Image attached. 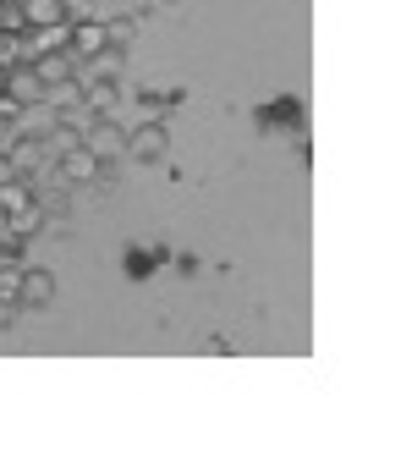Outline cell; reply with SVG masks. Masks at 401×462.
<instances>
[{"label":"cell","mask_w":401,"mask_h":462,"mask_svg":"<svg viewBox=\"0 0 401 462\" xmlns=\"http://www.w3.org/2000/svg\"><path fill=\"white\" fill-rule=\"evenodd\" d=\"M77 138H83V143H88V149H94V154H99L105 165L127 154V133H122L116 122H110V116H94V122H88V127H83Z\"/></svg>","instance_id":"6da1fadb"},{"label":"cell","mask_w":401,"mask_h":462,"mask_svg":"<svg viewBox=\"0 0 401 462\" xmlns=\"http://www.w3.org/2000/svg\"><path fill=\"white\" fill-rule=\"evenodd\" d=\"M127 154H132V160H143V165H154V160H165V154H170V133H165L159 122H143V127H132V133H127Z\"/></svg>","instance_id":"7a4b0ae2"},{"label":"cell","mask_w":401,"mask_h":462,"mask_svg":"<svg viewBox=\"0 0 401 462\" xmlns=\"http://www.w3.org/2000/svg\"><path fill=\"white\" fill-rule=\"evenodd\" d=\"M55 303V275L39 264H23V286H17V309H50Z\"/></svg>","instance_id":"3957f363"},{"label":"cell","mask_w":401,"mask_h":462,"mask_svg":"<svg viewBox=\"0 0 401 462\" xmlns=\"http://www.w3.org/2000/svg\"><path fill=\"white\" fill-rule=\"evenodd\" d=\"M72 61H77L72 50H44L39 61H28V67H33V72H39V83L50 88V83H61V78H77V67H72Z\"/></svg>","instance_id":"277c9868"},{"label":"cell","mask_w":401,"mask_h":462,"mask_svg":"<svg viewBox=\"0 0 401 462\" xmlns=\"http://www.w3.org/2000/svg\"><path fill=\"white\" fill-rule=\"evenodd\" d=\"M39 226H44V199H33L17 215H6V226H0V231H12L17 243H28V237H39Z\"/></svg>","instance_id":"5b68a950"},{"label":"cell","mask_w":401,"mask_h":462,"mask_svg":"<svg viewBox=\"0 0 401 462\" xmlns=\"http://www.w3.org/2000/svg\"><path fill=\"white\" fill-rule=\"evenodd\" d=\"M122 72H127V50L122 44H105L99 55H88V72L83 78H110V83H116Z\"/></svg>","instance_id":"8992f818"},{"label":"cell","mask_w":401,"mask_h":462,"mask_svg":"<svg viewBox=\"0 0 401 462\" xmlns=\"http://www.w3.org/2000/svg\"><path fill=\"white\" fill-rule=\"evenodd\" d=\"M39 193H33V177H6V182H0V220H6V215H17L23 204H33Z\"/></svg>","instance_id":"52a82bcc"},{"label":"cell","mask_w":401,"mask_h":462,"mask_svg":"<svg viewBox=\"0 0 401 462\" xmlns=\"http://www.w3.org/2000/svg\"><path fill=\"white\" fill-rule=\"evenodd\" d=\"M6 94H17L23 105H39V99H44V83H39V72L23 61V67H12V72H6Z\"/></svg>","instance_id":"ba28073f"},{"label":"cell","mask_w":401,"mask_h":462,"mask_svg":"<svg viewBox=\"0 0 401 462\" xmlns=\"http://www.w3.org/2000/svg\"><path fill=\"white\" fill-rule=\"evenodd\" d=\"M17 286H23V264H0V309H17Z\"/></svg>","instance_id":"9c48e42d"},{"label":"cell","mask_w":401,"mask_h":462,"mask_svg":"<svg viewBox=\"0 0 401 462\" xmlns=\"http://www.w3.org/2000/svg\"><path fill=\"white\" fill-rule=\"evenodd\" d=\"M132 33H138V17H110V23H105V39L122 44V50L132 44Z\"/></svg>","instance_id":"30bf717a"},{"label":"cell","mask_w":401,"mask_h":462,"mask_svg":"<svg viewBox=\"0 0 401 462\" xmlns=\"http://www.w3.org/2000/svg\"><path fill=\"white\" fill-rule=\"evenodd\" d=\"M61 12H67V23H88V17H99V12H94V0H61Z\"/></svg>","instance_id":"8fae6325"},{"label":"cell","mask_w":401,"mask_h":462,"mask_svg":"<svg viewBox=\"0 0 401 462\" xmlns=\"http://www.w3.org/2000/svg\"><path fill=\"white\" fill-rule=\"evenodd\" d=\"M154 259H159V254H154ZM154 259H149L143 248H132V254H127V270H132V275H149V270H154Z\"/></svg>","instance_id":"7c38bea8"},{"label":"cell","mask_w":401,"mask_h":462,"mask_svg":"<svg viewBox=\"0 0 401 462\" xmlns=\"http://www.w3.org/2000/svg\"><path fill=\"white\" fill-rule=\"evenodd\" d=\"M6 72H12V67H0V88H6Z\"/></svg>","instance_id":"4fadbf2b"},{"label":"cell","mask_w":401,"mask_h":462,"mask_svg":"<svg viewBox=\"0 0 401 462\" xmlns=\"http://www.w3.org/2000/svg\"><path fill=\"white\" fill-rule=\"evenodd\" d=\"M159 6H170V0H159Z\"/></svg>","instance_id":"5bb4252c"}]
</instances>
